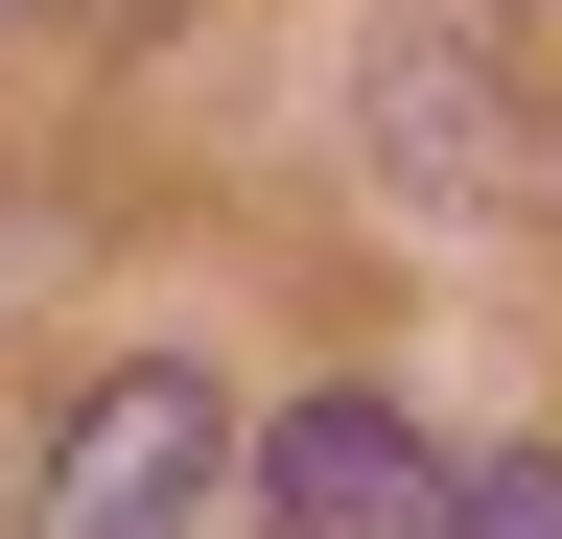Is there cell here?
Instances as JSON below:
<instances>
[{
    "instance_id": "6da1fadb",
    "label": "cell",
    "mask_w": 562,
    "mask_h": 539,
    "mask_svg": "<svg viewBox=\"0 0 562 539\" xmlns=\"http://www.w3.org/2000/svg\"><path fill=\"white\" fill-rule=\"evenodd\" d=\"M351 165H375V212H422V235L539 212V188H562V117H539L516 0H375V47H351Z\"/></svg>"
},
{
    "instance_id": "7a4b0ae2",
    "label": "cell",
    "mask_w": 562,
    "mask_h": 539,
    "mask_svg": "<svg viewBox=\"0 0 562 539\" xmlns=\"http://www.w3.org/2000/svg\"><path fill=\"white\" fill-rule=\"evenodd\" d=\"M235 516V398L211 375H94L70 398V446H47V493H24V539H211Z\"/></svg>"
},
{
    "instance_id": "3957f363",
    "label": "cell",
    "mask_w": 562,
    "mask_h": 539,
    "mask_svg": "<svg viewBox=\"0 0 562 539\" xmlns=\"http://www.w3.org/2000/svg\"><path fill=\"white\" fill-rule=\"evenodd\" d=\"M446 493H469V469H422V423H398L375 375H328V398L258 423V516H281V539H422Z\"/></svg>"
},
{
    "instance_id": "277c9868",
    "label": "cell",
    "mask_w": 562,
    "mask_h": 539,
    "mask_svg": "<svg viewBox=\"0 0 562 539\" xmlns=\"http://www.w3.org/2000/svg\"><path fill=\"white\" fill-rule=\"evenodd\" d=\"M446 539H562V446H469V493H446Z\"/></svg>"
}]
</instances>
